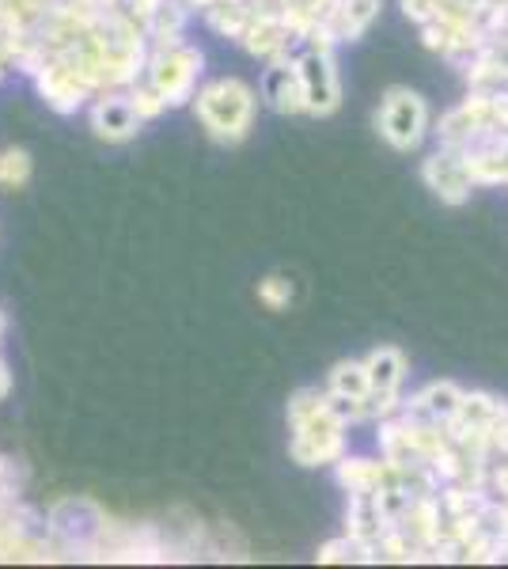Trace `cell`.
Returning <instances> with one entry per match:
<instances>
[{
    "instance_id": "52a82bcc",
    "label": "cell",
    "mask_w": 508,
    "mask_h": 569,
    "mask_svg": "<svg viewBox=\"0 0 508 569\" xmlns=\"http://www.w3.org/2000/svg\"><path fill=\"white\" fill-rule=\"evenodd\" d=\"M137 122H141V114H137L129 99H103V103L91 110V126H96V133L107 137V141H126V137H133Z\"/></svg>"
},
{
    "instance_id": "5bb4252c",
    "label": "cell",
    "mask_w": 508,
    "mask_h": 569,
    "mask_svg": "<svg viewBox=\"0 0 508 569\" xmlns=\"http://www.w3.org/2000/svg\"><path fill=\"white\" fill-rule=\"evenodd\" d=\"M160 8H163V0H126V12L145 27L152 23V16L160 12Z\"/></svg>"
},
{
    "instance_id": "30bf717a",
    "label": "cell",
    "mask_w": 508,
    "mask_h": 569,
    "mask_svg": "<svg viewBox=\"0 0 508 569\" xmlns=\"http://www.w3.org/2000/svg\"><path fill=\"white\" fill-rule=\"evenodd\" d=\"M368 391H372V383H368L365 365H338L330 372V395H338V399H368Z\"/></svg>"
},
{
    "instance_id": "8fae6325",
    "label": "cell",
    "mask_w": 508,
    "mask_h": 569,
    "mask_svg": "<svg viewBox=\"0 0 508 569\" xmlns=\"http://www.w3.org/2000/svg\"><path fill=\"white\" fill-rule=\"evenodd\" d=\"M27 176H31V156L20 149L0 156V182L4 187H20V182H27Z\"/></svg>"
},
{
    "instance_id": "ba28073f",
    "label": "cell",
    "mask_w": 508,
    "mask_h": 569,
    "mask_svg": "<svg viewBox=\"0 0 508 569\" xmlns=\"http://www.w3.org/2000/svg\"><path fill=\"white\" fill-rule=\"evenodd\" d=\"M266 99H270V107L281 110V114H297V110L308 107V99H303L300 69L277 66V69L266 72Z\"/></svg>"
},
{
    "instance_id": "4fadbf2b",
    "label": "cell",
    "mask_w": 508,
    "mask_h": 569,
    "mask_svg": "<svg viewBox=\"0 0 508 569\" xmlns=\"http://www.w3.org/2000/svg\"><path fill=\"white\" fill-rule=\"evenodd\" d=\"M129 103H133V110H137L141 118H152V114H160V110L168 107V103H163V96H160L156 88H152V91H137V96L129 99Z\"/></svg>"
},
{
    "instance_id": "7a4b0ae2",
    "label": "cell",
    "mask_w": 508,
    "mask_h": 569,
    "mask_svg": "<svg viewBox=\"0 0 508 569\" xmlns=\"http://www.w3.org/2000/svg\"><path fill=\"white\" fill-rule=\"evenodd\" d=\"M380 133L387 137V141L395 144L399 152H410L421 144L425 137V126H429V114H425V103L421 96H414V91H387L384 107H380Z\"/></svg>"
},
{
    "instance_id": "3957f363",
    "label": "cell",
    "mask_w": 508,
    "mask_h": 569,
    "mask_svg": "<svg viewBox=\"0 0 508 569\" xmlns=\"http://www.w3.org/2000/svg\"><path fill=\"white\" fill-rule=\"evenodd\" d=\"M198 69H201L198 50H190V46H163V53L152 61V88L160 91L168 107H179L190 99Z\"/></svg>"
},
{
    "instance_id": "277c9868",
    "label": "cell",
    "mask_w": 508,
    "mask_h": 569,
    "mask_svg": "<svg viewBox=\"0 0 508 569\" xmlns=\"http://www.w3.org/2000/svg\"><path fill=\"white\" fill-rule=\"evenodd\" d=\"M425 179H429V187L445 201H451V206H459V201L470 194V187H475V179H470V171H467V160H464V149H445V152L429 156V160H425Z\"/></svg>"
},
{
    "instance_id": "6da1fadb",
    "label": "cell",
    "mask_w": 508,
    "mask_h": 569,
    "mask_svg": "<svg viewBox=\"0 0 508 569\" xmlns=\"http://www.w3.org/2000/svg\"><path fill=\"white\" fill-rule=\"evenodd\" d=\"M198 118L217 141H243L255 118V91L243 80H217L198 96Z\"/></svg>"
},
{
    "instance_id": "8992f818",
    "label": "cell",
    "mask_w": 508,
    "mask_h": 569,
    "mask_svg": "<svg viewBox=\"0 0 508 569\" xmlns=\"http://www.w3.org/2000/svg\"><path fill=\"white\" fill-rule=\"evenodd\" d=\"M39 88H42V96H46V103H50L53 110H61V114H69V110H77L80 107V99H84V91H88V80L80 77L77 69H69L61 61V66H50L39 77Z\"/></svg>"
},
{
    "instance_id": "7c38bea8",
    "label": "cell",
    "mask_w": 508,
    "mask_h": 569,
    "mask_svg": "<svg viewBox=\"0 0 508 569\" xmlns=\"http://www.w3.org/2000/svg\"><path fill=\"white\" fill-rule=\"evenodd\" d=\"M258 297H262V305H270V308H285L292 300V284L285 278H266L258 284Z\"/></svg>"
},
{
    "instance_id": "9c48e42d",
    "label": "cell",
    "mask_w": 508,
    "mask_h": 569,
    "mask_svg": "<svg viewBox=\"0 0 508 569\" xmlns=\"http://www.w3.org/2000/svg\"><path fill=\"white\" fill-rule=\"evenodd\" d=\"M387 479V463H368V460H353L338 467V482L346 486L349 493H380Z\"/></svg>"
},
{
    "instance_id": "5b68a950",
    "label": "cell",
    "mask_w": 508,
    "mask_h": 569,
    "mask_svg": "<svg viewBox=\"0 0 508 569\" xmlns=\"http://www.w3.org/2000/svg\"><path fill=\"white\" fill-rule=\"evenodd\" d=\"M297 69L303 80V99H308L303 110H311V114H330V110L338 107V77H335V69H330V58L311 50Z\"/></svg>"
}]
</instances>
